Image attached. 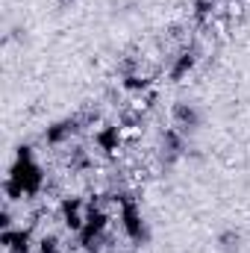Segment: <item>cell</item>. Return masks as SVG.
Returning <instances> with one entry per match:
<instances>
[{"label": "cell", "mask_w": 250, "mask_h": 253, "mask_svg": "<svg viewBox=\"0 0 250 253\" xmlns=\"http://www.w3.org/2000/svg\"><path fill=\"white\" fill-rule=\"evenodd\" d=\"M44 168L42 162L36 159L33 147L30 144H21L15 150V159L9 165V174H6V183H3V191H6V200L15 203V200H24V197H36L39 191L44 189Z\"/></svg>", "instance_id": "1"}, {"label": "cell", "mask_w": 250, "mask_h": 253, "mask_svg": "<svg viewBox=\"0 0 250 253\" xmlns=\"http://www.w3.org/2000/svg\"><path fill=\"white\" fill-rule=\"evenodd\" d=\"M112 200H115V206H118V224H121V233L126 236V242H132V245H147V242H150V227H147V218H144V212H141L138 197H132L129 191H118Z\"/></svg>", "instance_id": "2"}, {"label": "cell", "mask_w": 250, "mask_h": 253, "mask_svg": "<svg viewBox=\"0 0 250 253\" xmlns=\"http://www.w3.org/2000/svg\"><path fill=\"white\" fill-rule=\"evenodd\" d=\"M106 230H109V212L97 203H88V215H85V224L77 236L80 248L85 253H97L100 245L106 242Z\"/></svg>", "instance_id": "3"}, {"label": "cell", "mask_w": 250, "mask_h": 253, "mask_svg": "<svg viewBox=\"0 0 250 253\" xmlns=\"http://www.w3.org/2000/svg\"><path fill=\"white\" fill-rule=\"evenodd\" d=\"M85 215H88V203L77 194H68L62 203H59V218H62V227L68 233L80 236L83 224H85Z\"/></svg>", "instance_id": "4"}, {"label": "cell", "mask_w": 250, "mask_h": 253, "mask_svg": "<svg viewBox=\"0 0 250 253\" xmlns=\"http://www.w3.org/2000/svg\"><path fill=\"white\" fill-rule=\"evenodd\" d=\"M171 124L177 126L180 132H197L203 126V109L197 103H188V100H177L171 106Z\"/></svg>", "instance_id": "5"}, {"label": "cell", "mask_w": 250, "mask_h": 253, "mask_svg": "<svg viewBox=\"0 0 250 253\" xmlns=\"http://www.w3.org/2000/svg\"><path fill=\"white\" fill-rule=\"evenodd\" d=\"M186 153V132H180L177 126H168L159 135V159L162 165H174L177 159H183Z\"/></svg>", "instance_id": "6"}, {"label": "cell", "mask_w": 250, "mask_h": 253, "mask_svg": "<svg viewBox=\"0 0 250 253\" xmlns=\"http://www.w3.org/2000/svg\"><path fill=\"white\" fill-rule=\"evenodd\" d=\"M80 126H83L80 118H62V121H53V124L44 129V141H47V147H62V144H68V141L80 132Z\"/></svg>", "instance_id": "7"}, {"label": "cell", "mask_w": 250, "mask_h": 253, "mask_svg": "<svg viewBox=\"0 0 250 253\" xmlns=\"http://www.w3.org/2000/svg\"><path fill=\"white\" fill-rule=\"evenodd\" d=\"M0 245L6 253H33L36 251V242H33V233L24 230V227H12V230H0Z\"/></svg>", "instance_id": "8"}, {"label": "cell", "mask_w": 250, "mask_h": 253, "mask_svg": "<svg viewBox=\"0 0 250 253\" xmlns=\"http://www.w3.org/2000/svg\"><path fill=\"white\" fill-rule=\"evenodd\" d=\"M197 59H200L197 47H186V50H180V53L171 59V65H168V80H171V83H183L188 74L194 71Z\"/></svg>", "instance_id": "9"}, {"label": "cell", "mask_w": 250, "mask_h": 253, "mask_svg": "<svg viewBox=\"0 0 250 253\" xmlns=\"http://www.w3.org/2000/svg\"><path fill=\"white\" fill-rule=\"evenodd\" d=\"M94 147L100 153H115L121 147V126L118 124H103L94 129Z\"/></svg>", "instance_id": "10"}, {"label": "cell", "mask_w": 250, "mask_h": 253, "mask_svg": "<svg viewBox=\"0 0 250 253\" xmlns=\"http://www.w3.org/2000/svg\"><path fill=\"white\" fill-rule=\"evenodd\" d=\"M218 251L221 253H242V245H245V233L236 230V227H227L218 233Z\"/></svg>", "instance_id": "11"}, {"label": "cell", "mask_w": 250, "mask_h": 253, "mask_svg": "<svg viewBox=\"0 0 250 253\" xmlns=\"http://www.w3.org/2000/svg\"><path fill=\"white\" fill-rule=\"evenodd\" d=\"M121 88L129 91V94H141V91L150 88V80H147L141 71H132V74H124V77H121Z\"/></svg>", "instance_id": "12"}, {"label": "cell", "mask_w": 250, "mask_h": 253, "mask_svg": "<svg viewBox=\"0 0 250 253\" xmlns=\"http://www.w3.org/2000/svg\"><path fill=\"white\" fill-rule=\"evenodd\" d=\"M36 253H62V242H59V236L44 233V236L36 242Z\"/></svg>", "instance_id": "13"}, {"label": "cell", "mask_w": 250, "mask_h": 253, "mask_svg": "<svg viewBox=\"0 0 250 253\" xmlns=\"http://www.w3.org/2000/svg\"><path fill=\"white\" fill-rule=\"evenodd\" d=\"M215 6H218V0H191V9H194V18H197V21L212 18Z\"/></svg>", "instance_id": "14"}, {"label": "cell", "mask_w": 250, "mask_h": 253, "mask_svg": "<svg viewBox=\"0 0 250 253\" xmlns=\"http://www.w3.org/2000/svg\"><path fill=\"white\" fill-rule=\"evenodd\" d=\"M68 165H71V171H85V168L91 165V159H88V153H85L83 147H77V150L71 153V159H68Z\"/></svg>", "instance_id": "15"}, {"label": "cell", "mask_w": 250, "mask_h": 253, "mask_svg": "<svg viewBox=\"0 0 250 253\" xmlns=\"http://www.w3.org/2000/svg\"><path fill=\"white\" fill-rule=\"evenodd\" d=\"M68 3H71V0H56V6H68Z\"/></svg>", "instance_id": "16"}]
</instances>
